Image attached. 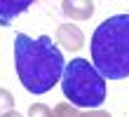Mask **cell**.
I'll return each instance as SVG.
<instances>
[{
	"label": "cell",
	"instance_id": "3",
	"mask_svg": "<svg viewBox=\"0 0 129 117\" xmlns=\"http://www.w3.org/2000/svg\"><path fill=\"white\" fill-rule=\"evenodd\" d=\"M61 89L75 108L96 110L106 101V80L87 59H73L61 75Z\"/></svg>",
	"mask_w": 129,
	"mask_h": 117
},
{
	"label": "cell",
	"instance_id": "5",
	"mask_svg": "<svg viewBox=\"0 0 129 117\" xmlns=\"http://www.w3.org/2000/svg\"><path fill=\"white\" fill-rule=\"evenodd\" d=\"M61 12L73 21H82V19H89L94 14V3L92 0H63Z\"/></svg>",
	"mask_w": 129,
	"mask_h": 117
},
{
	"label": "cell",
	"instance_id": "8",
	"mask_svg": "<svg viewBox=\"0 0 129 117\" xmlns=\"http://www.w3.org/2000/svg\"><path fill=\"white\" fill-rule=\"evenodd\" d=\"M10 110H14V96L7 89H0V117Z\"/></svg>",
	"mask_w": 129,
	"mask_h": 117
},
{
	"label": "cell",
	"instance_id": "2",
	"mask_svg": "<svg viewBox=\"0 0 129 117\" xmlns=\"http://www.w3.org/2000/svg\"><path fill=\"white\" fill-rule=\"evenodd\" d=\"M92 66L103 80L129 77V14L101 21L92 35Z\"/></svg>",
	"mask_w": 129,
	"mask_h": 117
},
{
	"label": "cell",
	"instance_id": "10",
	"mask_svg": "<svg viewBox=\"0 0 129 117\" xmlns=\"http://www.w3.org/2000/svg\"><path fill=\"white\" fill-rule=\"evenodd\" d=\"M80 117H113L110 112H106V110H87V112H80Z\"/></svg>",
	"mask_w": 129,
	"mask_h": 117
},
{
	"label": "cell",
	"instance_id": "4",
	"mask_svg": "<svg viewBox=\"0 0 129 117\" xmlns=\"http://www.w3.org/2000/svg\"><path fill=\"white\" fill-rule=\"evenodd\" d=\"M56 42L63 45L66 49H71V52H78L80 47L85 45V33H82L78 26H73V23H63V26L56 28Z\"/></svg>",
	"mask_w": 129,
	"mask_h": 117
},
{
	"label": "cell",
	"instance_id": "11",
	"mask_svg": "<svg viewBox=\"0 0 129 117\" xmlns=\"http://www.w3.org/2000/svg\"><path fill=\"white\" fill-rule=\"evenodd\" d=\"M3 117H21V115H19V112H17V110H10V112H5V115H3Z\"/></svg>",
	"mask_w": 129,
	"mask_h": 117
},
{
	"label": "cell",
	"instance_id": "6",
	"mask_svg": "<svg viewBox=\"0 0 129 117\" xmlns=\"http://www.w3.org/2000/svg\"><path fill=\"white\" fill-rule=\"evenodd\" d=\"M33 5V0H0V23L10 26L14 17H19L21 12H26Z\"/></svg>",
	"mask_w": 129,
	"mask_h": 117
},
{
	"label": "cell",
	"instance_id": "9",
	"mask_svg": "<svg viewBox=\"0 0 129 117\" xmlns=\"http://www.w3.org/2000/svg\"><path fill=\"white\" fill-rule=\"evenodd\" d=\"M28 117H52V110L45 103H33L28 108Z\"/></svg>",
	"mask_w": 129,
	"mask_h": 117
},
{
	"label": "cell",
	"instance_id": "7",
	"mask_svg": "<svg viewBox=\"0 0 129 117\" xmlns=\"http://www.w3.org/2000/svg\"><path fill=\"white\" fill-rule=\"evenodd\" d=\"M52 117H80V110L73 103H59L52 110Z\"/></svg>",
	"mask_w": 129,
	"mask_h": 117
},
{
	"label": "cell",
	"instance_id": "1",
	"mask_svg": "<svg viewBox=\"0 0 129 117\" xmlns=\"http://www.w3.org/2000/svg\"><path fill=\"white\" fill-rule=\"evenodd\" d=\"M14 68L26 91L45 94L61 80L66 63L49 35L28 37L19 33L14 37Z\"/></svg>",
	"mask_w": 129,
	"mask_h": 117
}]
</instances>
